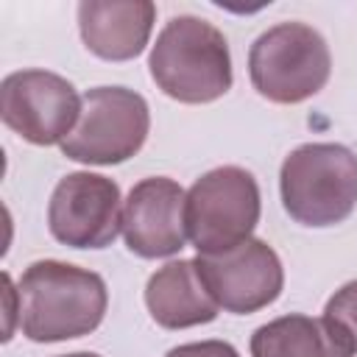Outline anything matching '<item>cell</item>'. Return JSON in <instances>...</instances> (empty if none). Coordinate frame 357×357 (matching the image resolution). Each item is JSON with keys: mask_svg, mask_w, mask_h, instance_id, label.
Wrapping results in <instances>:
<instances>
[{"mask_svg": "<svg viewBox=\"0 0 357 357\" xmlns=\"http://www.w3.org/2000/svg\"><path fill=\"white\" fill-rule=\"evenodd\" d=\"M262 212L257 178L237 165H223L192 181L184 201L187 240L198 254H223L251 240Z\"/></svg>", "mask_w": 357, "mask_h": 357, "instance_id": "5b68a950", "label": "cell"}, {"mask_svg": "<svg viewBox=\"0 0 357 357\" xmlns=\"http://www.w3.org/2000/svg\"><path fill=\"white\" fill-rule=\"evenodd\" d=\"M145 307L162 329H190L218 318L220 307L204 287L192 259H173L151 273Z\"/></svg>", "mask_w": 357, "mask_h": 357, "instance_id": "7c38bea8", "label": "cell"}, {"mask_svg": "<svg viewBox=\"0 0 357 357\" xmlns=\"http://www.w3.org/2000/svg\"><path fill=\"white\" fill-rule=\"evenodd\" d=\"M332 73L326 39L307 22H279L248 50V78L271 103H301L318 95Z\"/></svg>", "mask_w": 357, "mask_h": 357, "instance_id": "277c9868", "label": "cell"}, {"mask_svg": "<svg viewBox=\"0 0 357 357\" xmlns=\"http://www.w3.org/2000/svg\"><path fill=\"white\" fill-rule=\"evenodd\" d=\"M20 332L33 343H59L95 332L109 307L100 273L61 259L31 262L17 284Z\"/></svg>", "mask_w": 357, "mask_h": 357, "instance_id": "6da1fadb", "label": "cell"}, {"mask_svg": "<svg viewBox=\"0 0 357 357\" xmlns=\"http://www.w3.org/2000/svg\"><path fill=\"white\" fill-rule=\"evenodd\" d=\"M165 357H240V354L226 340H195V343H181L170 349Z\"/></svg>", "mask_w": 357, "mask_h": 357, "instance_id": "9a60e30c", "label": "cell"}, {"mask_svg": "<svg viewBox=\"0 0 357 357\" xmlns=\"http://www.w3.org/2000/svg\"><path fill=\"white\" fill-rule=\"evenodd\" d=\"M59 357H100L95 351H73V354H59Z\"/></svg>", "mask_w": 357, "mask_h": 357, "instance_id": "2e32d148", "label": "cell"}, {"mask_svg": "<svg viewBox=\"0 0 357 357\" xmlns=\"http://www.w3.org/2000/svg\"><path fill=\"white\" fill-rule=\"evenodd\" d=\"M187 192L167 176L137 181L123 201V240L142 259L173 257L187 243L184 223Z\"/></svg>", "mask_w": 357, "mask_h": 357, "instance_id": "30bf717a", "label": "cell"}, {"mask_svg": "<svg viewBox=\"0 0 357 357\" xmlns=\"http://www.w3.org/2000/svg\"><path fill=\"white\" fill-rule=\"evenodd\" d=\"M251 357H354L324 318L290 312L251 335Z\"/></svg>", "mask_w": 357, "mask_h": 357, "instance_id": "4fadbf2b", "label": "cell"}, {"mask_svg": "<svg viewBox=\"0 0 357 357\" xmlns=\"http://www.w3.org/2000/svg\"><path fill=\"white\" fill-rule=\"evenodd\" d=\"M84 98L59 73L17 70L0 84V117L31 145H61L78 117Z\"/></svg>", "mask_w": 357, "mask_h": 357, "instance_id": "52a82bcc", "label": "cell"}, {"mask_svg": "<svg viewBox=\"0 0 357 357\" xmlns=\"http://www.w3.org/2000/svg\"><path fill=\"white\" fill-rule=\"evenodd\" d=\"M47 229L70 248H106L123 231V198L114 178L75 170L59 178L47 201Z\"/></svg>", "mask_w": 357, "mask_h": 357, "instance_id": "ba28073f", "label": "cell"}, {"mask_svg": "<svg viewBox=\"0 0 357 357\" xmlns=\"http://www.w3.org/2000/svg\"><path fill=\"white\" fill-rule=\"evenodd\" d=\"M151 131V112L128 86H95L84 95L81 117L61 142V153L81 165H120L139 153Z\"/></svg>", "mask_w": 357, "mask_h": 357, "instance_id": "8992f818", "label": "cell"}, {"mask_svg": "<svg viewBox=\"0 0 357 357\" xmlns=\"http://www.w3.org/2000/svg\"><path fill=\"white\" fill-rule=\"evenodd\" d=\"M284 212L312 229L343 223L357 206V153L340 142L293 148L279 170Z\"/></svg>", "mask_w": 357, "mask_h": 357, "instance_id": "3957f363", "label": "cell"}, {"mask_svg": "<svg viewBox=\"0 0 357 357\" xmlns=\"http://www.w3.org/2000/svg\"><path fill=\"white\" fill-rule=\"evenodd\" d=\"M156 6L151 0H84L78 3V31L89 53L103 61L137 59L153 31Z\"/></svg>", "mask_w": 357, "mask_h": 357, "instance_id": "8fae6325", "label": "cell"}, {"mask_svg": "<svg viewBox=\"0 0 357 357\" xmlns=\"http://www.w3.org/2000/svg\"><path fill=\"white\" fill-rule=\"evenodd\" d=\"M324 321L351 351H357V279L346 282L329 296L324 307Z\"/></svg>", "mask_w": 357, "mask_h": 357, "instance_id": "5bb4252c", "label": "cell"}, {"mask_svg": "<svg viewBox=\"0 0 357 357\" xmlns=\"http://www.w3.org/2000/svg\"><path fill=\"white\" fill-rule=\"evenodd\" d=\"M192 262L215 304L234 315H251L273 304L284 287L279 254L257 237L223 254H198Z\"/></svg>", "mask_w": 357, "mask_h": 357, "instance_id": "9c48e42d", "label": "cell"}, {"mask_svg": "<svg viewBox=\"0 0 357 357\" xmlns=\"http://www.w3.org/2000/svg\"><path fill=\"white\" fill-rule=\"evenodd\" d=\"M153 84L178 103H212L231 89V53L226 36L195 14L165 22L148 53Z\"/></svg>", "mask_w": 357, "mask_h": 357, "instance_id": "7a4b0ae2", "label": "cell"}]
</instances>
